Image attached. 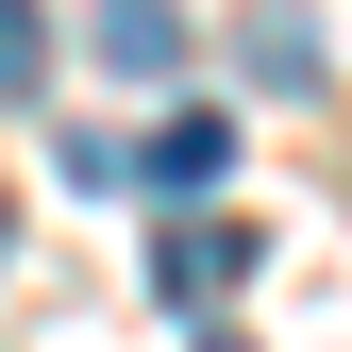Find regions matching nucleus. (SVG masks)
Listing matches in <instances>:
<instances>
[{"label":"nucleus","mask_w":352,"mask_h":352,"mask_svg":"<svg viewBox=\"0 0 352 352\" xmlns=\"http://www.w3.org/2000/svg\"><path fill=\"white\" fill-rule=\"evenodd\" d=\"M252 269H269V235H252V218H168V235H151V302H185V319H218Z\"/></svg>","instance_id":"1"},{"label":"nucleus","mask_w":352,"mask_h":352,"mask_svg":"<svg viewBox=\"0 0 352 352\" xmlns=\"http://www.w3.org/2000/svg\"><path fill=\"white\" fill-rule=\"evenodd\" d=\"M84 51H101L118 84H168L201 34H185V0H101V17H84Z\"/></svg>","instance_id":"3"},{"label":"nucleus","mask_w":352,"mask_h":352,"mask_svg":"<svg viewBox=\"0 0 352 352\" xmlns=\"http://www.w3.org/2000/svg\"><path fill=\"white\" fill-rule=\"evenodd\" d=\"M235 51H252V84H269V101H319V84H336L319 0H252V34H235Z\"/></svg>","instance_id":"2"},{"label":"nucleus","mask_w":352,"mask_h":352,"mask_svg":"<svg viewBox=\"0 0 352 352\" xmlns=\"http://www.w3.org/2000/svg\"><path fill=\"white\" fill-rule=\"evenodd\" d=\"M34 84H51V17H34V0H0V101H34Z\"/></svg>","instance_id":"5"},{"label":"nucleus","mask_w":352,"mask_h":352,"mask_svg":"<svg viewBox=\"0 0 352 352\" xmlns=\"http://www.w3.org/2000/svg\"><path fill=\"white\" fill-rule=\"evenodd\" d=\"M218 168H235V118H168L151 151H118V185H151V201H218Z\"/></svg>","instance_id":"4"},{"label":"nucleus","mask_w":352,"mask_h":352,"mask_svg":"<svg viewBox=\"0 0 352 352\" xmlns=\"http://www.w3.org/2000/svg\"><path fill=\"white\" fill-rule=\"evenodd\" d=\"M201 352H252V336H235V319H201Z\"/></svg>","instance_id":"6"}]
</instances>
